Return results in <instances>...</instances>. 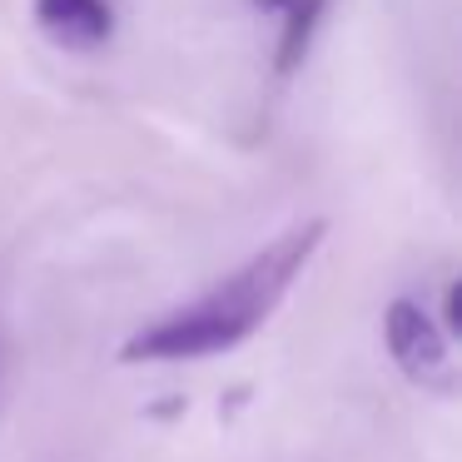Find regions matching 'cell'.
I'll return each instance as SVG.
<instances>
[{
    "instance_id": "cell-3",
    "label": "cell",
    "mask_w": 462,
    "mask_h": 462,
    "mask_svg": "<svg viewBox=\"0 0 462 462\" xmlns=\"http://www.w3.org/2000/svg\"><path fill=\"white\" fill-rule=\"evenodd\" d=\"M35 25L45 41L60 51H100L115 35V5L110 0H35Z\"/></svg>"
},
{
    "instance_id": "cell-1",
    "label": "cell",
    "mask_w": 462,
    "mask_h": 462,
    "mask_svg": "<svg viewBox=\"0 0 462 462\" xmlns=\"http://www.w3.org/2000/svg\"><path fill=\"white\" fill-rule=\"evenodd\" d=\"M323 229H328L323 219L293 224L289 234L263 244L249 263H239L229 279L209 283L194 303L174 309L170 319L150 323V328L130 333L120 358L125 363H194V358H214V353H229L239 343H249L279 313L293 279L309 269Z\"/></svg>"
},
{
    "instance_id": "cell-5",
    "label": "cell",
    "mask_w": 462,
    "mask_h": 462,
    "mask_svg": "<svg viewBox=\"0 0 462 462\" xmlns=\"http://www.w3.org/2000/svg\"><path fill=\"white\" fill-rule=\"evenodd\" d=\"M5 393H11V343L0 333V408H5Z\"/></svg>"
},
{
    "instance_id": "cell-2",
    "label": "cell",
    "mask_w": 462,
    "mask_h": 462,
    "mask_svg": "<svg viewBox=\"0 0 462 462\" xmlns=\"http://www.w3.org/2000/svg\"><path fill=\"white\" fill-rule=\"evenodd\" d=\"M383 338L388 353L412 383L432 393L457 388V358H452V338H457V319H452V289L442 293V313H432L418 299H393L383 313Z\"/></svg>"
},
{
    "instance_id": "cell-4",
    "label": "cell",
    "mask_w": 462,
    "mask_h": 462,
    "mask_svg": "<svg viewBox=\"0 0 462 462\" xmlns=\"http://www.w3.org/2000/svg\"><path fill=\"white\" fill-rule=\"evenodd\" d=\"M254 5L273 11V21H279V45H273V75H279V80H289V75L299 70L303 60H309L313 35H319V25H323V15H328L333 0H254Z\"/></svg>"
}]
</instances>
